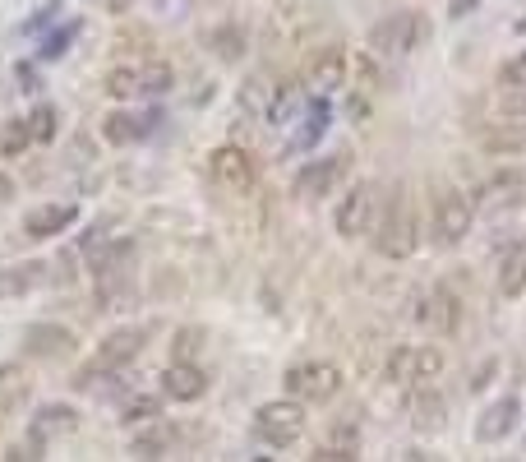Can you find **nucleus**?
Listing matches in <instances>:
<instances>
[{"mask_svg": "<svg viewBox=\"0 0 526 462\" xmlns=\"http://www.w3.org/2000/svg\"><path fill=\"white\" fill-rule=\"evenodd\" d=\"M526 287V245H513L499 264V292L503 296H517Z\"/></svg>", "mask_w": 526, "mask_h": 462, "instance_id": "20", "label": "nucleus"}, {"mask_svg": "<svg viewBox=\"0 0 526 462\" xmlns=\"http://www.w3.org/2000/svg\"><path fill=\"white\" fill-rule=\"evenodd\" d=\"M342 79H347V56L337 47L328 51H314L310 65H305V84H310V93H333V88H342Z\"/></svg>", "mask_w": 526, "mask_h": 462, "instance_id": "12", "label": "nucleus"}, {"mask_svg": "<svg viewBox=\"0 0 526 462\" xmlns=\"http://www.w3.org/2000/svg\"><path fill=\"white\" fill-rule=\"evenodd\" d=\"M499 79H503V88H526V51H522V56H513L508 65H503Z\"/></svg>", "mask_w": 526, "mask_h": 462, "instance_id": "33", "label": "nucleus"}, {"mask_svg": "<svg viewBox=\"0 0 526 462\" xmlns=\"http://www.w3.org/2000/svg\"><path fill=\"white\" fill-rule=\"evenodd\" d=\"M342 171H347V153H337V158H319V162H310V167H300L296 195L300 199H323L337 181H342Z\"/></svg>", "mask_w": 526, "mask_h": 462, "instance_id": "11", "label": "nucleus"}, {"mask_svg": "<svg viewBox=\"0 0 526 462\" xmlns=\"http://www.w3.org/2000/svg\"><path fill=\"white\" fill-rule=\"evenodd\" d=\"M503 111H526V88H508L503 93Z\"/></svg>", "mask_w": 526, "mask_h": 462, "instance_id": "36", "label": "nucleus"}, {"mask_svg": "<svg viewBox=\"0 0 526 462\" xmlns=\"http://www.w3.org/2000/svg\"><path fill=\"white\" fill-rule=\"evenodd\" d=\"M282 384H287V393L296 402H328L342 389V370H337L333 361H300L287 370Z\"/></svg>", "mask_w": 526, "mask_h": 462, "instance_id": "3", "label": "nucleus"}, {"mask_svg": "<svg viewBox=\"0 0 526 462\" xmlns=\"http://www.w3.org/2000/svg\"><path fill=\"white\" fill-rule=\"evenodd\" d=\"M323 125H328V102L323 98H314L310 102V116H305V125H300V134L291 139V148H310L314 139L323 134Z\"/></svg>", "mask_w": 526, "mask_h": 462, "instance_id": "25", "label": "nucleus"}, {"mask_svg": "<svg viewBox=\"0 0 526 462\" xmlns=\"http://www.w3.org/2000/svg\"><path fill=\"white\" fill-rule=\"evenodd\" d=\"M457 315H462V305H457L448 292H434L430 301L420 305L416 319H420V324H430V329H439V333H457V324H462Z\"/></svg>", "mask_w": 526, "mask_h": 462, "instance_id": "16", "label": "nucleus"}, {"mask_svg": "<svg viewBox=\"0 0 526 462\" xmlns=\"http://www.w3.org/2000/svg\"><path fill=\"white\" fill-rule=\"evenodd\" d=\"M517 421H522V402L508 393V398H499L490 412L476 421V435L485 439V444H499V439H508L517 430Z\"/></svg>", "mask_w": 526, "mask_h": 462, "instance_id": "14", "label": "nucleus"}, {"mask_svg": "<svg viewBox=\"0 0 526 462\" xmlns=\"http://www.w3.org/2000/svg\"><path fill=\"white\" fill-rule=\"evenodd\" d=\"M443 416H448V407H443L439 393L416 389V398H411V421H416V430H443Z\"/></svg>", "mask_w": 526, "mask_h": 462, "instance_id": "19", "label": "nucleus"}, {"mask_svg": "<svg viewBox=\"0 0 526 462\" xmlns=\"http://www.w3.org/2000/svg\"><path fill=\"white\" fill-rule=\"evenodd\" d=\"M157 416H162V398H153V393H139V398L125 402L120 421H125V426H153Z\"/></svg>", "mask_w": 526, "mask_h": 462, "instance_id": "22", "label": "nucleus"}, {"mask_svg": "<svg viewBox=\"0 0 526 462\" xmlns=\"http://www.w3.org/2000/svg\"><path fill=\"white\" fill-rule=\"evenodd\" d=\"M374 245H379V255H388V259H407L411 250H416V218H411V204L402 190L383 208V222L374 227Z\"/></svg>", "mask_w": 526, "mask_h": 462, "instance_id": "2", "label": "nucleus"}, {"mask_svg": "<svg viewBox=\"0 0 526 462\" xmlns=\"http://www.w3.org/2000/svg\"><path fill=\"white\" fill-rule=\"evenodd\" d=\"M296 107H300V84H282V88H277V98L268 102V121L282 125Z\"/></svg>", "mask_w": 526, "mask_h": 462, "instance_id": "29", "label": "nucleus"}, {"mask_svg": "<svg viewBox=\"0 0 526 462\" xmlns=\"http://www.w3.org/2000/svg\"><path fill=\"white\" fill-rule=\"evenodd\" d=\"M144 342H148V329H139V324L116 329L111 338H102V347H97V365H102V370H125L134 356L144 352Z\"/></svg>", "mask_w": 526, "mask_h": 462, "instance_id": "10", "label": "nucleus"}, {"mask_svg": "<svg viewBox=\"0 0 526 462\" xmlns=\"http://www.w3.org/2000/svg\"><path fill=\"white\" fill-rule=\"evenodd\" d=\"M208 171H213V181L227 185V190H245V185H254V158L236 144L217 148L213 158H208Z\"/></svg>", "mask_w": 526, "mask_h": 462, "instance_id": "9", "label": "nucleus"}, {"mask_svg": "<svg viewBox=\"0 0 526 462\" xmlns=\"http://www.w3.org/2000/svg\"><path fill=\"white\" fill-rule=\"evenodd\" d=\"M171 79H176V74H171L167 61H148L144 70H139V98H162L171 88Z\"/></svg>", "mask_w": 526, "mask_h": 462, "instance_id": "21", "label": "nucleus"}, {"mask_svg": "<svg viewBox=\"0 0 526 462\" xmlns=\"http://www.w3.org/2000/svg\"><path fill=\"white\" fill-rule=\"evenodd\" d=\"M70 42H74V24H65L56 37H47V47H42V61H56V56L70 47Z\"/></svg>", "mask_w": 526, "mask_h": 462, "instance_id": "34", "label": "nucleus"}, {"mask_svg": "<svg viewBox=\"0 0 526 462\" xmlns=\"http://www.w3.org/2000/svg\"><path fill=\"white\" fill-rule=\"evenodd\" d=\"M102 88H107V98H116V102L139 98V70H130V65H116V70L102 79Z\"/></svg>", "mask_w": 526, "mask_h": 462, "instance_id": "24", "label": "nucleus"}, {"mask_svg": "<svg viewBox=\"0 0 526 462\" xmlns=\"http://www.w3.org/2000/svg\"><path fill=\"white\" fill-rule=\"evenodd\" d=\"M194 347H204V329H180L176 333V361H190Z\"/></svg>", "mask_w": 526, "mask_h": 462, "instance_id": "32", "label": "nucleus"}, {"mask_svg": "<svg viewBox=\"0 0 526 462\" xmlns=\"http://www.w3.org/2000/svg\"><path fill=\"white\" fill-rule=\"evenodd\" d=\"M254 430H259V439H268L273 449H287V444L300 439V430H305V407H300L296 398L263 402L259 412H254Z\"/></svg>", "mask_w": 526, "mask_h": 462, "instance_id": "4", "label": "nucleus"}, {"mask_svg": "<svg viewBox=\"0 0 526 462\" xmlns=\"http://www.w3.org/2000/svg\"><path fill=\"white\" fill-rule=\"evenodd\" d=\"M42 449H47V435H42V430H33V435H24L19 444H10L5 462H42Z\"/></svg>", "mask_w": 526, "mask_h": 462, "instance_id": "27", "label": "nucleus"}, {"mask_svg": "<svg viewBox=\"0 0 526 462\" xmlns=\"http://www.w3.org/2000/svg\"><path fill=\"white\" fill-rule=\"evenodd\" d=\"M24 352L37 361H65L70 352H79V338L65 324H33L24 333Z\"/></svg>", "mask_w": 526, "mask_h": 462, "instance_id": "8", "label": "nucleus"}, {"mask_svg": "<svg viewBox=\"0 0 526 462\" xmlns=\"http://www.w3.org/2000/svg\"><path fill=\"white\" fill-rule=\"evenodd\" d=\"M407 462H430V458H425V453H407Z\"/></svg>", "mask_w": 526, "mask_h": 462, "instance_id": "38", "label": "nucleus"}, {"mask_svg": "<svg viewBox=\"0 0 526 462\" xmlns=\"http://www.w3.org/2000/svg\"><path fill=\"white\" fill-rule=\"evenodd\" d=\"M310 462H356V453H351V449H337V444H333V449H319Z\"/></svg>", "mask_w": 526, "mask_h": 462, "instance_id": "35", "label": "nucleus"}, {"mask_svg": "<svg viewBox=\"0 0 526 462\" xmlns=\"http://www.w3.org/2000/svg\"><path fill=\"white\" fill-rule=\"evenodd\" d=\"M439 370H443V352H434V347H397L388 356V379H397V384H425Z\"/></svg>", "mask_w": 526, "mask_h": 462, "instance_id": "6", "label": "nucleus"}, {"mask_svg": "<svg viewBox=\"0 0 526 462\" xmlns=\"http://www.w3.org/2000/svg\"><path fill=\"white\" fill-rule=\"evenodd\" d=\"M480 144L490 153H526V130H485Z\"/></svg>", "mask_w": 526, "mask_h": 462, "instance_id": "26", "label": "nucleus"}, {"mask_svg": "<svg viewBox=\"0 0 526 462\" xmlns=\"http://www.w3.org/2000/svg\"><path fill=\"white\" fill-rule=\"evenodd\" d=\"M471 199L457 195V190H439L434 199V241L439 245H457L471 231Z\"/></svg>", "mask_w": 526, "mask_h": 462, "instance_id": "5", "label": "nucleus"}, {"mask_svg": "<svg viewBox=\"0 0 526 462\" xmlns=\"http://www.w3.org/2000/svg\"><path fill=\"white\" fill-rule=\"evenodd\" d=\"M144 134H148V121L130 116V111H116V116H107V121H102V139H107V144H116V148L139 144Z\"/></svg>", "mask_w": 526, "mask_h": 462, "instance_id": "18", "label": "nucleus"}, {"mask_svg": "<svg viewBox=\"0 0 526 462\" xmlns=\"http://www.w3.org/2000/svg\"><path fill=\"white\" fill-rule=\"evenodd\" d=\"M379 190L374 185H356L342 204H337V231L342 236H365V231L374 227V213H379Z\"/></svg>", "mask_w": 526, "mask_h": 462, "instance_id": "7", "label": "nucleus"}, {"mask_svg": "<svg viewBox=\"0 0 526 462\" xmlns=\"http://www.w3.org/2000/svg\"><path fill=\"white\" fill-rule=\"evenodd\" d=\"M74 218H79V208L74 204H42L24 218V231L33 236V241H51V236H60L65 227H74Z\"/></svg>", "mask_w": 526, "mask_h": 462, "instance_id": "15", "label": "nucleus"}, {"mask_svg": "<svg viewBox=\"0 0 526 462\" xmlns=\"http://www.w3.org/2000/svg\"><path fill=\"white\" fill-rule=\"evenodd\" d=\"M28 144H33L28 121H10V125H5V134H0V153H5V158H19Z\"/></svg>", "mask_w": 526, "mask_h": 462, "instance_id": "30", "label": "nucleus"}, {"mask_svg": "<svg viewBox=\"0 0 526 462\" xmlns=\"http://www.w3.org/2000/svg\"><path fill=\"white\" fill-rule=\"evenodd\" d=\"M204 389H208V375L190 361L167 365V375H162V393H167L171 402H199L204 398Z\"/></svg>", "mask_w": 526, "mask_h": 462, "instance_id": "13", "label": "nucleus"}, {"mask_svg": "<svg viewBox=\"0 0 526 462\" xmlns=\"http://www.w3.org/2000/svg\"><path fill=\"white\" fill-rule=\"evenodd\" d=\"M42 273H51V268L47 264H10V268H0V301L33 292L37 282H42Z\"/></svg>", "mask_w": 526, "mask_h": 462, "instance_id": "17", "label": "nucleus"}, {"mask_svg": "<svg viewBox=\"0 0 526 462\" xmlns=\"http://www.w3.org/2000/svg\"><path fill=\"white\" fill-rule=\"evenodd\" d=\"M208 42H213V51L222 56V61H236L240 51H245V37H240V28H217Z\"/></svg>", "mask_w": 526, "mask_h": 462, "instance_id": "31", "label": "nucleus"}, {"mask_svg": "<svg viewBox=\"0 0 526 462\" xmlns=\"http://www.w3.org/2000/svg\"><path fill=\"white\" fill-rule=\"evenodd\" d=\"M79 426V412L74 407H60V402H51V407H37V416H33V430H74Z\"/></svg>", "mask_w": 526, "mask_h": 462, "instance_id": "23", "label": "nucleus"}, {"mask_svg": "<svg viewBox=\"0 0 526 462\" xmlns=\"http://www.w3.org/2000/svg\"><path fill=\"white\" fill-rule=\"evenodd\" d=\"M333 439H337V449H351V444H356V426H347V421H337Z\"/></svg>", "mask_w": 526, "mask_h": 462, "instance_id": "37", "label": "nucleus"}, {"mask_svg": "<svg viewBox=\"0 0 526 462\" xmlns=\"http://www.w3.org/2000/svg\"><path fill=\"white\" fill-rule=\"evenodd\" d=\"M28 134H33V144H51L56 139V111L42 102V107H33V116H28Z\"/></svg>", "mask_w": 526, "mask_h": 462, "instance_id": "28", "label": "nucleus"}, {"mask_svg": "<svg viewBox=\"0 0 526 462\" xmlns=\"http://www.w3.org/2000/svg\"><path fill=\"white\" fill-rule=\"evenodd\" d=\"M425 37H430V19H425V14L420 10H397V14H388V19L374 24L370 42H374L379 56H411Z\"/></svg>", "mask_w": 526, "mask_h": 462, "instance_id": "1", "label": "nucleus"}]
</instances>
